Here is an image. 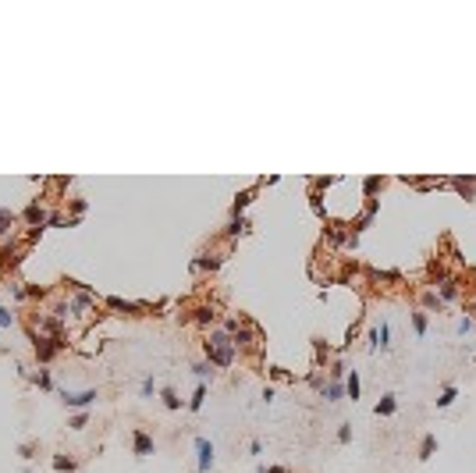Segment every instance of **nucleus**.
Returning a JSON list of instances; mask_svg holds the SVG:
<instances>
[{
	"instance_id": "obj_4",
	"label": "nucleus",
	"mask_w": 476,
	"mask_h": 473,
	"mask_svg": "<svg viewBox=\"0 0 476 473\" xmlns=\"http://www.w3.org/2000/svg\"><path fill=\"white\" fill-rule=\"evenodd\" d=\"M57 349H61V338H39V342H36V356H39V360H50Z\"/></svg>"
},
{
	"instance_id": "obj_6",
	"label": "nucleus",
	"mask_w": 476,
	"mask_h": 473,
	"mask_svg": "<svg viewBox=\"0 0 476 473\" xmlns=\"http://www.w3.org/2000/svg\"><path fill=\"white\" fill-rule=\"evenodd\" d=\"M345 395H348L352 402H355V399L363 395V384H359V374H355V370H352V374L345 377Z\"/></svg>"
},
{
	"instance_id": "obj_20",
	"label": "nucleus",
	"mask_w": 476,
	"mask_h": 473,
	"mask_svg": "<svg viewBox=\"0 0 476 473\" xmlns=\"http://www.w3.org/2000/svg\"><path fill=\"white\" fill-rule=\"evenodd\" d=\"M246 228H249V224H246L242 217H234V221H231V228H227V235H242Z\"/></svg>"
},
{
	"instance_id": "obj_29",
	"label": "nucleus",
	"mask_w": 476,
	"mask_h": 473,
	"mask_svg": "<svg viewBox=\"0 0 476 473\" xmlns=\"http://www.w3.org/2000/svg\"><path fill=\"white\" fill-rule=\"evenodd\" d=\"M54 469H71V459H64V455H57V459H54Z\"/></svg>"
},
{
	"instance_id": "obj_7",
	"label": "nucleus",
	"mask_w": 476,
	"mask_h": 473,
	"mask_svg": "<svg viewBox=\"0 0 476 473\" xmlns=\"http://www.w3.org/2000/svg\"><path fill=\"white\" fill-rule=\"evenodd\" d=\"M394 409H398V399H394L391 391H387V395L377 402V416H394Z\"/></svg>"
},
{
	"instance_id": "obj_24",
	"label": "nucleus",
	"mask_w": 476,
	"mask_h": 473,
	"mask_svg": "<svg viewBox=\"0 0 476 473\" xmlns=\"http://www.w3.org/2000/svg\"><path fill=\"white\" fill-rule=\"evenodd\" d=\"M423 302H426V306H437V309H441V295H437V292H426V295H423Z\"/></svg>"
},
{
	"instance_id": "obj_3",
	"label": "nucleus",
	"mask_w": 476,
	"mask_h": 473,
	"mask_svg": "<svg viewBox=\"0 0 476 473\" xmlns=\"http://www.w3.org/2000/svg\"><path fill=\"white\" fill-rule=\"evenodd\" d=\"M71 409H82V406H89V402H96V391H64L61 395Z\"/></svg>"
},
{
	"instance_id": "obj_28",
	"label": "nucleus",
	"mask_w": 476,
	"mask_h": 473,
	"mask_svg": "<svg viewBox=\"0 0 476 473\" xmlns=\"http://www.w3.org/2000/svg\"><path fill=\"white\" fill-rule=\"evenodd\" d=\"M195 321H199V324H206V321H213V309H199V313H195Z\"/></svg>"
},
{
	"instance_id": "obj_16",
	"label": "nucleus",
	"mask_w": 476,
	"mask_h": 473,
	"mask_svg": "<svg viewBox=\"0 0 476 473\" xmlns=\"http://www.w3.org/2000/svg\"><path fill=\"white\" fill-rule=\"evenodd\" d=\"M412 328H416V335H426V328H430L426 313H412Z\"/></svg>"
},
{
	"instance_id": "obj_32",
	"label": "nucleus",
	"mask_w": 476,
	"mask_h": 473,
	"mask_svg": "<svg viewBox=\"0 0 476 473\" xmlns=\"http://www.w3.org/2000/svg\"><path fill=\"white\" fill-rule=\"evenodd\" d=\"M267 473H288V469H285V466H270Z\"/></svg>"
},
{
	"instance_id": "obj_22",
	"label": "nucleus",
	"mask_w": 476,
	"mask_h": 473,
	"mask_svg": "<svg viewBox=\"0 0 476 473\" xmlns=\"http://www.w3.org/2000/svg\"><path fill=\"white\" fill-rule=\"evenodd\" d=\"M338 441H341V445H348V441H352V427H348V423H341V427H338Z\"/></svg>"
},
{
	"instance_id": "obj_1",
	"label": "nucleus",
	"mask_w": 476,
	"mask_h": 473,
	"mask_svg": "<svg viewBox=\"0 0 476 473\" xmlns=\"http://www.w3.org/2000/svg\"><path fill=\"white\" fill-rule=\"evenodd\" d=\"M203 349H206V363H213V367H231L234 363V342H231L227 331H213L203 342Z\"/></svg>"
},
{
	"instance_id": "obj_11",
	"label": "nucleus",
	"mask_w": 476,
	"mask_h": 473,
	"mask_svg": "<svg viewBox=\"0 0 476 473\" xmlns=\"http://www.w3.org/2000/svg\"><path fill=\"white\" fill-rule=\"evenodd\" d=\"M433 448H437V438L426 434V438L419 441V459H430V455H433Z\"/></svg>"
},
{
	"instance_id": "obj_21",
	"label": "nucleus",
	"mask_w": 476,
	"mask_h": 473,
	"mask_svg": "<svg viewBox=\"0 0 476 473\" xmlns=\"http://www.w3.org/2000/svg\"><path fill=\"white\" fill-rule=\"evenodd\" d=\"M25 217H29L32 224H43V210H39V207H29V210H25Z\"/></svg>"
},
{
	"instance_id": "obj_17",
	"label": "nucleus",
	"mask_w": 476,
	"mask_h": 473,
	"mask_svg": "<svg viewBox=\"0 0 476 473\" xmlns=\"http://www.w3.org/2000/svg\"><path fill=\"white\" fill-rule=\"evenodd\" d=\"M160 395H164V406H167V409H178V406H181V399L174 395V391H171V388H164V391H160Z\"/></svg>"
},
{
	"instance_id": "obj_9",
	"label": "nucleus",
	"mask_w": 476,
	"mask_h": 473,
	"mask_svg": "<svg viewBox=\"0 0 476 473\" xmlns=\"http://www.w3.org/2000/svg\"><path fill=\"white\" fill-rule=\"evenodd\" d=\"M324 395H327V402H338V399H345V384H341V381H331Z\"/></svg>"
},
{
	"instance_id": "obj_19",
	"label": "nucleus",
	"mask_w": 476,
	"mask_h": 473,
	"mask_svg": "<svg viewBox=\"0 0 476 473\" xmlns=\"http://www.w3.org/2000/svg\"><path fill=\"white\" fill-rule=\"evenodd\" d=\"M249 200H253V192H238V196H234V217H238V210H246Z\"/></svg>"
},
{
	"instance_id": "obj_5",
	"label": "nucleus",
	"mask_w": 476,
	"mask_h": 473,
	"mask_svg": "<svg viewBox=\"0 0 476 473\" xmlns=\"http://www.w3.org/2000/svg\"><path fill=\"white\" fill-rule=\"evenodd\" d=\"M132 445H135V455H153V438L142 434V430H135V434H132Z\"/></svg>"
},
{
	"instance_id": "obj_23",
	"label": "nucleus",
	"mask_w": 476,
	"mask_h": 473,
	"mask_svg": "<svg viewBox=\"0 0 476 473\" xmlns=\"http://www.w3.org/2000/svg\"><path fill=\"white\" fill-rule=\"evenodd\" d=\"M380 185H384V182H380V178H366V185H363V189H366V196H373V192H377V189H380Z\"/></svg>"
},
{
	"instance_id": "obj_10",
	"label": "nucleus",
	"mask_w": 476,
	"mask_h": 473,
	"mask_svg": "<svg viewBox=\"0 0 476 473\" xmlns=\"http://www.w3.org/2000/svg\"><path fill=\"white\" fill-rule=\"evenodd\" d=\"M455 399H458V391H455V384H448V388L441 391V399H437V409H448Z\"/></svg>"
},
{
	"instance_id": "obj_33",
	"label": "nucleus",
	"mask_w": 476,
	"mask_h": 473,
	"mask_svg": "<svg viewBox=\"0 0 476 473\" xmlns=\"http://www.w3.org/2000/svg\"><path fill=\"white\" fill-rule=\"evenodd\" d=\"M256 473H267V469H263V466H260V469H256Z\"/></svg>"
},
{
	"instance_id": "obj_8",
	"label": "nucleus",
	"mask_w": 476,
	"mask_h": 473,
	"mask_svg": "<svg viewBox=\"0 0 476 473\" xmlns=\"http://www.w3.org/2000/svg\"><path fill=\"white\" fill-rule=\"evenodd\" d=\"M451 185L465 196V200H472V185H476V178H451Z\"/></svg>"
},
{
	"instance_id": "obj_14",
	"label": "nucleus",
	"mask_w": 476,
	"mask_h": 473,
	"mask_svg": "<svg viewBox=\"0 0 476 473\" xmlns=\"http://www.w3.org/2000/svg\"><path fill=\"white\" fill-rule=\"evenodd\" d=\"M455 295H458V285H455V281H444V285H441V302H451Z\"/></svg>"
},
{
	"instance_id": "obj_12",
	"label": "nucleus",
	"mask_w": 476,
	"mask_h": 473,
	"mask_svg": "<svg viewBox=\"0 0 476 473\" xmlns=\"http://www.w3.org/2000/svg\"><path fill=\"white\" fill-rule=\"evenodd\" d=\"M107 306L110 309H125V313H139L142 306H135V302H121V299H107Z\"/></svg>"
},
{
	"instance_id": "obj_15",
	"label": "nucleus",
	"mask_w": 476,
	"mask_h": 473,
	"mask_svg": "<svg viewBox=\"0 0 476 473\" xmlns=\"http://www.w3.org/2000/svg\"><path fill=\"white\" fill-rule=\"evenodd\" d=\"M387 338H391V328H387V324H380V328H377V345H380V352H387V345H391Z\"/></svg>"
},
{
	"instance_id": "obj_30",
	"label": "nucleus",
	"mask_w": 476,
	"mask_h": 473,
	"mask_svg": "<svg viewBox=\"0 0 476 473\" xmlns=\"http://www.w3.org/2000/svg\"><path fill=\"white\" fill-rule=\"evenodd\" d=\"M142 395H146V399L153 395V377H146V381H142Z\"/></svg>"
},
{
	"instance_id": "obj_25",
	"label": "nucleus",
	"mask_w": 476,
	"mask_h": 473,
	"mask_svg": "<svg viewBox=\"0 0 476 473\" xmlns=\"http://www.w3.org/2000/svg\"><path fill=\"white\" fill-rule=\"evenodd\" d=\"M472 328H476V321H469V317H465V321H458V335H469Z\"/></svg>"
},
{
	"instance_id": "obj_2",
	"label": "nucleus",
	"mask_w": 476,
	"mask_h": 473,
	"mask_svg": "<svg viewBox=\"0 0 476 473\" xmlns=\"http://www.w3.org/2000/svg\"><path fill=\"white\" fill-rule=\"evenodd\" d=\"M195 452H199V473H210V466H213V445L206 438H195Z\"/></svg>"
},
{
	"instance_id": "obj_18",
	"label": "nucleus",
	"mask_w": 476,
	"mask_h": 473,
	"mask_svg": "<svg viewBox=\"0 0 476 473\" xmlns=\"http://www.w3.org/2000/svg\"><path fill=\"white\" fill-rule=\"evenodd\" d=\"M195 267H203V270H217V267H220V256H203V260H195Z\"/></svg>"
},
{
	"instance_id": "obj_27",
	"label": "nucleus",
	"mask_w": 476,
	"mask_h": 473,
	"mask_svg": "<svg viewBox=\"0 0 476 473\" xmlns=\"http://www.w3.org/2000/svg\"><path fill=\"white\" fill-rule=\"evenodd\" d=\"M192 374H195V377H206V374H210V363H195Z\"/></svg>"
},
{
	"instance_id": "obj_13",
	"label": "nucleus",
	"mask_w": 476,
	"mask_h": 473,
	"mask_svg": "<svg viewBox=\"0 0 476 473\" xmlns=\"http://www.w3.org/2000/svg\"><path fill=\"white\" fill-rule=\"evenodd\" d=\"M203 399H206V384H199V388H195V395H192L188 409H192V413H195V409H203Z\"/></svg>"
},
{
	"instance_id": "obj_31",
	"label": "nucleus",
	"mask_w": 476,
	"mask_h": 473,
	"mask_svg": "<svg viewBox=\"0 0 476 473\" xmlns=\"http://www.w3.org/2000/svg\"><path fill=\"white\" fill-rule=\"evenodd\" d=\"M8 324H11V313H8V309H0V328H8Z\"/></svg>"
},
{
	"instance_id": "obj_26",
	"label": "nucleus",
	"mask_w": 476,
	"mask_h": 473,
	"mask_svg": "<svg viewBox=\"0 0 476 473\" xmlns=\"http://www.w3.org/2000/svg\"><path fill=\"white\" fill-rule=\"evenodd\" d=\"M8 228H11V214H8V210H0V235H4Z\"/></svg>"
}]
</instances>
